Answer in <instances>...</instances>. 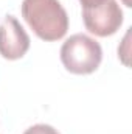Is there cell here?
<instances>
[{
  "instance_id": "obj_1",
  "label": "cell",
  "mask_w": 132,
  "mask_h": 134,
  "mask_svg": "<svg viewBox=\"0 0 132 134\" xmlns=\"http://www.w3.org/2000/svg\"><path fill=\"white\" fill-rule=\"evenodd\" d=\"M22 17L34 34L47 42L62 39L68 30V16L59 0H23Z\"/></svg>"
},
{
  "instance_id": "obj_2",
  "label": "cell",
  "mask_w": 132,
  "mask_h": 134,
  "mask_svg": "<svg viewBox=\"0 0 132 134\" xmlns=\"http://www.w3.org/2000/svg\"><path fill=\"white\" fill-rule=\"evenodd\" d=\"M61 61L70 73L90 75L103 61V48L90 36L76 33L62 44Z\"/></svg>"
},
{
  "instance_id": "obj_3",
  "label": "cell",
  "mask_w": 132,
  "mask_h": 134,
  "mask_svg": "<svg viewBox=\"0 0 132 134\" xmlns=\"http://www.w3.org/2000/svg\"><path fill=\"white\" fill-rule=\"evenodd\" d=\"M82 20L89 33L98 37H107L120 30L123 11L117 0H106L95 8H82Z\"/></svg>"
},
{
  "instance_id": "obj_4",
  "label": "cell",
  "mask_w": 132,
  "mask_h": 134,
  "mask_svg": "<svg viewBox=\"0 0 132 134\" xmlns=\"http://www.w3.org/2000/svg\"><path fill=\"white\" fill-rule=\"evenodd\" d=\"M30 50V36L20 22L8 14L0 24V55L8 61H16L25 56Z\"/></svg>"
},
{
  "instance_id": "obj_5",
  "label": "cell",
  "mask_w": 132,
  "mask_h": 134,
  "mask_svg": "<svg viewBox=\"0 0 132 134\" xmlns=\"http://www.w3.org/2000/svg\"><path fill=\"white\" fill-rule=\"evenodd\" d=\"M23 134H59L58 130H55L53 126L50 125H45V123H37V125H33L30 126Z\"/></svg>"
},
{
  "instance_id": "obj_6",
  "label": "cell",
  "mask_w": 132,
  "mask_h": 134,
  "mask_svg": "<svg viewBox=\"0 0 132 134\" xmlns=\"http://www.w3.org/2000/svg\"><path fill=\"white\" fill-rule=\"evenodd\" d=\"M82 8H95V6H99L101 3H104L106 0H79Z\"/></svg>"
},
{
  "instance_id": "obj_7",
  "label": "cell",
  "mask_w": 132,
  "mask_h": 134,
  "mask_svg": "<svg viewBox=\"0 0 132 134\" xmlns=\"http://www.w3.org/2000/svg\"><path fill=\"white\" fill-rule=\"evenodd\" d=\"M121 2H123V5L128 6V8H131L132 6V0H121Z\"/></svg>"
}]
</instances>
